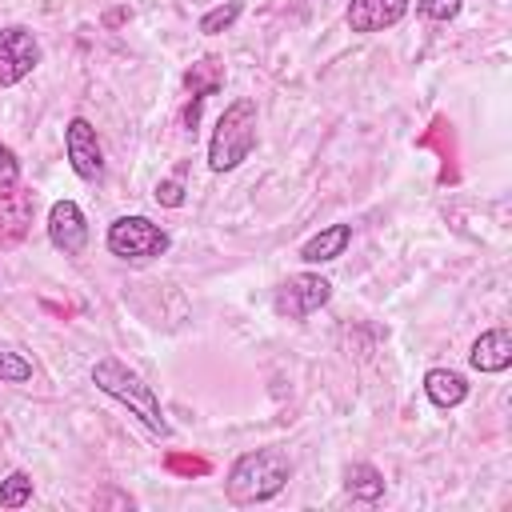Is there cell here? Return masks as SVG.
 Here are the masks:
<instances>
[{
  "instance_id": "obj_9",
  "label": "cell",
  "mask_w": 512,
  "mask_h": 512,
  "mask_svg": "<svg viewBox=\"0 0 512 512\" xmlns=\"http://www.w3.org/2000/svg\"><path fill=\"white\" fill-rule=\"evenodd\" d=\"M48 240L56 252L64 256H80L84 244H88V224H84V212L76 200H56L48 208Z\"/></svg>"
},
{
  "instance_id": "obj_18",
  "label": "cell",
  "mask_w": 512,
  "mask_h": 512,
  "mask_svg": "<svg viewBox=\"0 0 512 512\" xmlns=\"http://www.w3.org/2000/svg\"><path fill=\"white\" fill-rule=\"evenodd\" d=\"M0 380L4 384H24V380H32V364L20 352L0 348Z\"/></svg>"
},
{
  "instance_id": "obj_7",
  "label": "cell",
  "mask_w": 512,
  "mask_h": 512,
  "mask_svg": "<svg viewBox=\"0 0 512 512\" xmlns=\"http://www.w3.org/2000/svg\"><path fill=\"white\" fill-rule=\"evenodd\" d=\"M64 152H68V164L80 180L96 184L104 176V148H100V136L96 128L84 120V116H72L68 128H64Z\"/></svg>"
},
{
  "instance_id": "obj_6",
  "label": "cell",
  "mask_w": 512,
  "mask_h": 512,
  "mask_svg": "<svg viewBox=\"0 0 512 512\" xmlns=\"http://www.w3.org/2000/svg\"><path fill=\"white\" fill-rule=\"evenodd\" d=\"M40 40L32 28L24 24H12V28H0V88H12L20 84L36 64H40Z\"/></svg>"
},
{
  "instance_id": "obj_10",
  "label": "cell",
  "mask_w": 512,
  "mask_h": 512,
  "mask_svg": "<svg viewBox=\"0 0 512 512\" xmlns=\"http://www.w3.org/2000/svg\"><path fill=\"white\" fill-rule=\"evenodd\" d=\"M408 12V0H348V28L360 32V36H372V32H384L392 24H400Z\"/></svg>"
},
{
  "instance_id": "obj_11",
  "label": "cell",
  "mask_w": 512,
  "mask_h": 512,
  "mask_svg": "<svg viewBox=\"0 0 512 512\" xmlns=\"http://www.w3.org/2000/svg\"><path fill=\"white\" fill-rule=\"evenodd\" d=\"M468 364L476 368V372H504L508 364H512V336H508V328H488V332H480L476 336V344H472V352H468Z\"/></svg>"
},
{
  "instance_id": "obj_5",
  "label": "cell",
  "mask_w": 512,
  "mask_h": 512,
  "mask_svg": "<svg viewBox=\"0 0 512 512\" xmlns=\"http://www.w3.org/2000/svg\"><path fill=\"white\" fill-rule=\"evenodd\" d=\"M328 300H332V280H324L320 272H296V276H288V280L276 288L272 308H276V316H284V320H304V316H312L316 308H324Z\"/></svg>"
},
{
  "instance_id": "obj_4",
  "label": "cell",
  "mask_w": 512,
  "mask_h": 512,
  "mask_svg": "<svg viewBox=\"0 0 512 512\" xmlns=\"http://www.w3.org/2000/svg\"><path fill=\"white\" fill-rule=\"evenodd\" d=\"M108 252L120 256V260H152V256H164L168 252V232L160 224H152L148 216H120L108 224V236H104Z\"/></svg>"
},
{
  "instance_id": "obj_17",
  "label": "cell",
  "mask_w": 512,
  "mask_h": 512,
  "mask_svg": "<svg viewBox=\"0 0 512 512\" xmlns=\"http://www.w3.org/2000/svg\"><path fill=\"white\" fill-rule=\"evenodd\" d=\"M236 16H240V4H236V0H228V4H220V8H212V12H204V16H200V32H204V36H216V32L232 28V24H236Z\"/></svg>"
},
{
  "instance_id": "obj_21",
  "label": "cell",
  "mask_w": 512,
  "mask_h": 512,
  "mask_svg": "<svg viewBox=\"0 0 512 512\" xmlns=\"http://www.w3.org/2000/svg\"><path fill=\"white\" fill-rule=\"evenodd\" d=\"M156 204L180 208V204H184V184H180V180H160V184H156Z\"/></svg>"
},
{
  "instance_id": "obj_1",
  "label": "cell",
  "mask_w": 512,
  "mask_h": 512,
  "mask_svg": "<svg viewBox=\"0 0 512 512\" xmlns=\"http://www.w3.org/2000/svg\"><path fill=\"white\" fill-rule=\"evenodd\" d=\"M288 480H292V460L284 448H252V452L236 456V464L228 468L224 496H228V504L248 508V504L272 500Z\"/></svg>"
},
{
  "instance_id": "obj_14",
  "label": "cell",
  "mask_w": 512,
  "mask_h": 512,
  "mask_svg": "<svg viewBox=\"0 0 512 512\" xmlns=\"http://www.w3.org/2000/svg\"><path fill=\"white\" fill-rule=\"evenodd\" d=\"M224 88V60H216V56H200L188 72H184V92L192 96V100H208L212 92H220Z\"/></svg>"
},
{
  "instance_id": "obj_20",
  "label": "cell",
  "mask_w": 512,
  "mask_h": 512,
  "mask_svg": "<svg viewBox=\"0 0 512 512\" xmlns=\"http://www.w3.org/2000/svg\"><path fill=\"white\" fill-rule=\"evenodd\" d=\"M164 464H168V472H180V476H208V468H212L204 456H180V452H172Z\"/></svg>"
},
{
  "instance_id": "obj_8",
  "label": "cell",
  "mask_w": 512,
  "mask_h": 512,
  "mask_svg": "<svg viewBox=\"0 0 512 512\" xmlns=\"http://www.w3.org/2000/svg\"><path fill=\"white\" fill-rule=\"evenodd\" d=\"M32 212H36V192H28L20 184L0 188V252L16 248L28 236Z\"/></svg>"
},
{
  "instance_id": "obj_15",
  "label": "cell",
  "mask_w": 512,
  "mask_h": 512,
  "mask_svg": "<svg viewBox=\"0 0 512 512\" xmlns=\"http://www.w3.org/2000/svg\"><path fill=\"white\" fill-rule=\"evenodd\" d=\"M344 492L352 500H380L384 496V476L372 468V464H348L344 468Z\"/></svg>"
},
{
  "instance_id": "obj_13",
  "label": "cell",
  "mask_w": 512,
  "mask_h": 512,
  "mask_svg": "<svg viewBox=\"0 0 512 512\" xmlns=\"http://www.w3.org/2000/svg\"><path fill=\"white\" fill-rule=\"evenodd\" d=\"M424 392L436 408H456L468 400V380L452 368H432V372H424Z\"/></svg>"
},
{
  "instance_id": "obj_19",
  "label": "cell",
  "mask_w": 512,
  "mask_h": 512,
  "mask_svg": "<svg viewBox=\"0 0 512 512\" xmlns=\"http://www.w3.org/2000/svg\"><path fill=\"white\" fill-rule=\"evenodd\" d=\"M416 8H420V16H428L436 24H448L460 16V0H416Z\"/></svg>"
},
{
  "instance_id": "obj_22",
  "label": "cell",
  "mask_w": 512,
  "mask_h": 512,
  "mask_svg": "<svg viewBox=\"0 0 512 512\" xmlns=\"http://www.w3.org/2000/svg\"><path fill=\"white\" fill-rule=\"evenodd\" d=\"M20 180V164H16V152L8 144H0V188H12Z\"/></svg>"
},
{
  "instance_id": "obj_12",
  "label": "cell",
  "mask_w": 512,
  "mask_h": 512,
  "mask_svg": "<svg viewBox=\"0 0 512 512\" xmlns=\"http://www.w3.org/2000/svg\"><path fill=\"white\" fill-rule=\"evenodd\" d=\"M348 244H352V224H328V228H320L312 240H304L300 260H304V264H328V260L344 256Z\"/></svg>"
},
{
  "instance_id": "obj_3",
  "label": "cell",
  "mask_w": 512,
  "mask_h": 512,
  "mask_svg": "<svg viewBox=\"0 0 512 512\" xmlns=\"http://www.w3.org/2000/svg\"><path fill=\"white\" fill-rule=\"evenodd\" d=\"M256 120L260 116H256V100L252 96H240L220 112V120L212 128V140H208V168L212 172H232L252 156Z\"/></svg>"
},
{
  "instance_id": "obj_16",
  "label": "cell",
  "mask_w": 512,
  "mask_h": 512,
  "mask_svg": "<svg viewBox=\"0 0 512 512\" xmlns=\"http://www.w3.org/2000/svg\"><path fill=\"white\" fill-rule=\"evenodd\" d=\"M32 500V476L28 472H8L0 480V508H24Z\"/></svg>"
},
{
  "instance_id": "obj_2",
  "label": "cell",
  "mask_w": 512,
  "mask_h": 512,
  "mask_svg": "<svg viewBox=\"0 0 512 512\" xmlns=\"http://www.w3.org/2000/svg\"><path fill=\"white\" fill-rule=\"evenodd\" d=\"M92 384H96L104 396L120 400L128 412H136L156 436H172V424L164 420V408H160L152 384H144L140 372H132L124 360H116V356L96 360V364H92Z\"/></svg>"
}]
</instances>
